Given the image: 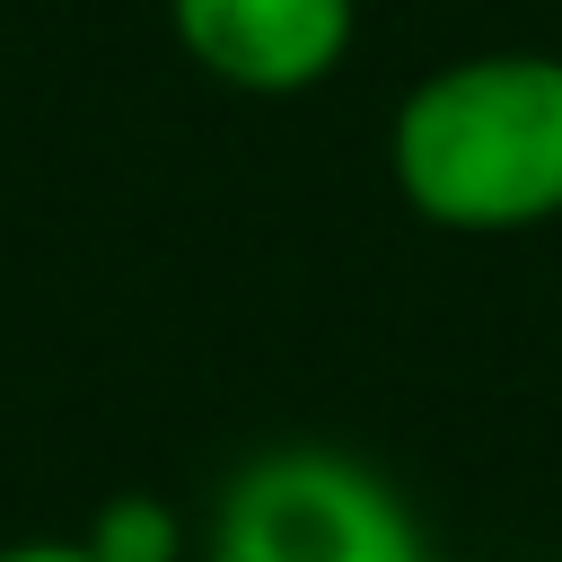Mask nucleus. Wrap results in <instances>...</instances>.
<instances>
[{"instance_id":"nucleus-1","label":"nucleus","mask_w":562,"mask_h":562,"mask_svg":"<svg viewBox=\"0 0 562 562\" xmlns=\"http://www.w3.org/2000/svg\"><path fill=\"white\" fill-rule=\"evenodd\" d=\"M386 184L422 228L527 237L562 220V53L492 44L422 70L386 114Z\"/></svg>"},{"instance_id":"nucleus-3","label":"nucleus","mask_w":562,"mask_h":562,"mask_svg":"<svg viewBox=\"0 0 562 562\" xmlns=\"http://www.w3.org/2000/svg\"><path fill=\"white\" fill-rule=\"evenodd\" d=\"M176 53L237 97H307L360 44V0H167Z\"/></svg>"},{"instance_id":"nucleus-2","label":"nucleus","mask_w":562,"mask_h":562,"mask_svg":"<svg viewBox=\"0 0 562 562\" xmlns=\"http://www.w3.org/2000/svg\"><path fill=\"white\" fill-rule=\"evenodd\" d=\"M202 562H430V527L386 465L281 439L220 483Z\"/></svg>"},{"instance_id":"nucleus-6","label":"nucleus","mask_w":562,"mask_h":562,"mask_svg":"<svg viewBox=\"0 0 562 562\" xmlns=\"http://www.w3.org/2000/svg\"><path fill=\"white\" fill-rule=\"evenodd\" d=\"M553 562H562V553H553Z\"/></svg>"},{"instance_id":"nucleus-4","label":"nucleus","mask_w":562,"mask_h":562,"mask_svg":"<svg viewBox=\"0 0 562 562\" xmlns=\"http://www.w3.org/2000/svg\"><path fill=\"white\" fill-rule=\"evenodd\" d=\"M79 544H88L97 562H184L193 536H184L176 501H158V492H114V501L88 509Z\"/></svg>"},{"instance_id":"nucleus-5","label":"nucleus","mask_w":562,"mask_h":562,"mask_svg":"<svg viewBox=\"0 0 562 562\" xmlns=\"http://www.w3.org/2000/svg\"><path fill=\"white\" fill-rule=\"evenodd\" d=\"M0 562H97L79 536H18V544H0Z\"/></svg>"}]
</instances>
